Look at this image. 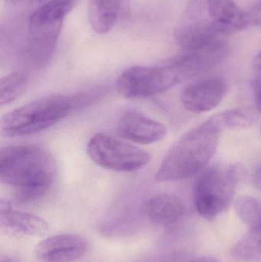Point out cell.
I'll use <instances>...</instances> for the list:
<instances>
[{"mask_svg":"<svg viewBox=\"0 0 261 262\" xmlns=\"http://www.w3.org/2000/svg\"><path fill=\"white\" fill-rule=\"evenodd\" d=\"M249 26L248 13L234 0H191L175 28L174 38L181 48L189 52Z\"/></svg>","mask_w":261,"mask_h":262,"instance_id":"obj_1","label":"cell"},{"mask_svg":"<svg viewBox=\"0 0 261 262\" xmlns=\"http://www.w3.org/2000/svg\"><path fill=\"white\" fill-rule=\"evenodd\" d=\"M52 156L36 146H10L0 151V182L15 189L22 201H32L49 191L56 177Z\"/></svg>","mask_w":261,"mask_h":262,"instance_id":"obj_2","label":"cell"},{"mask_svg":"<svg viewBox=\"0 0 261 262\" xmlns=\"http://www.w3.org/2000/svg\"><path fill=\"white\" fill-rule=\"evenodd\" d=\"M221 133L209 119L188 131L167 152L155 180L180 181L202 172L217 150Z\"/></svg>","mask_w":261,"mask_h":262,"instance_id":"obj_3","label":"cell"},{"mask_svg":"<svg viewBox=\"0 0 261 262\" xmlns=\"http://www.w3.org/2000/svg\"><path fill=\"white\" fill-rule=\"evenodd\" d=\"M73 108V100L61 95H49L8 112L1 120L4 137L31 135L46 130L64 119Z\"/></svg>","mask_w":261,"mask_h":262,"instance_id":"obj_4","label":"cell"},{"mask_svg":"<svg viewBox=\"0 0 261 262\" xmlns=\"http://www.w3.org/2000/svg\"><path fill=\"white\" fill-rule=\"evenodd\" d=\"M237 171L232 166H212L198 175L193 187L199 215L212 221L228 210L235 194Z\"/></svg>","mask_w":261,"mask_h":262,"instance_id":"obj_5","label":"cell"},{"mask_svg":"<svg viewBox=\"0 0 261 262\" xmlns=\"http://www.w3.org/2000/svg\"><path fill=\"white\" fill-rule=\"evenodd\" d=\"M87 152L98 166L117 172L138 170L151 160V155L144 149L104 133H98L90 138Z\"/></svg>","mask_w":261,"mask_h":262,"instance_id":"obj_6","label":"cell"},{"mask_svg":"<svg viewBox=\"0 0 261 262\" xmlns=\"http://www.w3.org/2000/svg\"><path fill=\"white\" fill-rule=\"evenodd\" d=\"M179 82L170 69L159 63L154 67L129 68L118 77L116 88L124 98L138 99L159 95Z\"/></svg>","mask_w":261,"mask_h":262,"instance_id":"obj_7","label":"cell"},{"mask_svg":"<svg viewBox=\"0 0 261 262\" xmlns=\"http://www.w3.org/2000/svg\"><path fill=\"white\" fill-rule=\"evenodd\" d=\"M228 46L224 41H215L208 46L162 61L179 81L197 76L222 63L228 55Z\"/></svg>","mask_w":261,"mask_h":262,"instance_id":"obj_8","label":"cell"},{"mask_svg":"<svg viewBox=\"0 0 261 262\" xmlns=\"http://www.w3.org/2000/svg\"><path fill=\"white\" fill-rule=\"evenodd\" d=\"M88 249L87 240L76 234H61L41 240L34 254L38 262H73L82 258Z\"/></svg>","mask_w":261,"mask_h":262,"instance_id":"obj_9","label":"cell"},{"mask_svg":"<svg viewBox=\"0 0 261 262\" xmlns=\"http://www.w3.org/2000/svg\"><path fill=\"white\" fill-rule=\"evenodd\" d=\"M228 91V84L223 78H207L185 88L181 95V102L188 112L202 114L216 108Z\"/></svg>","mask_w":261,"mask_h":262,"instance_id":"obj_10","label":"cell"},{"mask_svg":"<svg viewBox=\"0 0 261 262\" xmlns=\"http://www.w3.org/2000/svg\"><path fill=\"white\" fill-rule=\"evenodd\" d=\"M118 132L121 137L133 143L151 144L160 141L167 135L162 123L136 111H129L120 118Z\"/></svg>","mask_w":261,"mask_h":262,"instance_id":"obj_11","label":"cell"},{"mask_svg":"<svg viewBox=\"0 0 261 262\" xmlns=\"http://www.w3.org/2000/svg\"><path fill=\"white\" fill-rule=\"evenodd\" d=\"M0 229L12 236H43L49 230V223L41 217L12 210L7 201L0 202Z\"/></svg>","mask_w":261,"mask_h":262,"instance_id":"obj_12","label":"cell"},{"mask_svg":"<svg viewBox=\"0 0 261 262\" xmlns=\"http://www.w3.org/2000/svg\"><path fill=\"white\" fill-rule=\"evenodd\" d=\"M130 0H88V17L98 34L110 32L117 20L128 12Z\"/></svg>","mask_w":261,"mask_h":262,"instance_id":"obj_13","label":"cell"},{"mask_svg":"<svg viewBox=\"0 0 261 262\" xmlns=\"http://www.w3.org/2000/svg\"><path fill=\"white\" fill-rule=\"evenodd\" d=\"M185 205L173 194L161 193L149 199L144 205V212L155 224L170 226L183 215Z\"/></svg>","mask_w":261,"mask_h":262,"instance_id":"obj_14","label":"cell"},{"mask_svg":"<svg viewBox=\"0 0 261 262\" xmlns=\"http://www.w3.org/2000/svg\"><path fill=\"white\" fill-rule=\"evenodd\" d=\"M78 0H49L35 9L28 19L29 29L62 26L66 15L76 6Z\"/></svg>","mask_w":261,"mask_h":262,"instance_id":"obj_15","label":"cell"},{"mask_svg":"<svg viewBox=\"0 0 261 262\" xmlns=\"http://www.w3.org/2000/svg\"><path fill=\"white\" fill-rule=\"evenodd\" d=\"M221 132L249 128L256 121V115L248 107H236L216 114L209 118Z\"/></svg>","mask_w":261,"mask_h":262,"instance_id":"obj_16","label":"cell"},{"mask_svg":"<svg viewBox=\"0 0 261 262\" xmlns=\"http://www.w3.org/2000/svg\"><path fill=\"white\" fill-rule=\"evenodd\" d=\"M231 255L239 262H261V229L250 228L234 245Z\"/></svg>","mask_w":261,"mask_h":262,"instance_id":"obj_17","label":"cell"},{"mask_svg":"<svg viewBox=\"0 0 261 262\" xmlns=\"http://www.w3.org/2000/svg\"><path fill=\"white\" fill-rule=\"evenodd\" d=\"M29 85V79L21 72H14L0 80V105L10 104L23 95Z\"/></svg>","mask_w":261,"mask_h":262,"instance_id":"obj_18","label":"cell"},{"mask_svg":"<svg viewBox=\"0 0 261 262\" xmlns=\"http://www.w3.org/2000/svg\"><path fill=\"white\" fill-rule=\"evenodd\" d=\"M234 210L238 216L251 229H261V201L254 197L242 196L236 200Z\"/></svg>","mask_w":261,"mask_h":262,"instance_id":"obj_19","label":"cell"},{"mask_svg":"<svg viewBox=\"0 0 261 262\" xmlns=\"http://www.w3.org/2000/svg\"><path fill=\"white\" fill-rule=\"evenodd\" d=\"M182 256L178 252L162 254L145 258L139 262H182Z\"/></svg>","mask_w":261,"mask_h":262,"instance_id":"obj_20","label":"cell"},{"mask_svg":"<svg viewBox=\"0 0 261 262\" xmlns=\"http://www.w3.org/2000/svg\"><path fill=\"white\" fill-rule=\"evenodd\" d=\"M250 25L252 26H261V4L248 13Z\"/></svg>","mask_w":261,"mask_h":262,"instance_id":"obj_21","label":"cell"},{"mask_svg":"<svg viewBox=\"0 0 261 262\" xmlns=\"http://www.w3.org/2000/svg\"><path fill=\"white\" fill-rule=\"evenodd\" d=\"M254 99L257 112L261 115V78L254 84Z\"/></svg>","mask_w":261,"mask_h":262,"instance_id":"obj_22","label":"cell"},{"mask_svg":"<svg viewBox=\"0 0 261 262\" xmlns=\"http://www.w3.org/2000/svg\"><path fill=\"white\" fill-rule=\"evenodd\" d=\"M253 71L261 78V50L254 56L251 63Z\"/></svg>","mask_w":261,"mask_h":262,"instance_id":"obj_23","label":"cell"},{"mask_svg":"<svg viewBox=\"0 0 261 262\" xmlns=\"http://www.w3.org/2000/svg\"><path fill=\"white\" fill-rule=\"evenodd\" d=\"M253 183L256 188L261 190V166L254 171L253 175Z\"/></svg>","mask_w":261,"mask_h":262,"instance_id":"obj_24","label":"cell"},{"mask_svg":"<svg viewBox=\"0 0 261 262\" xmlns=\"http://www.w3.org/2000/svg\"><path fill=\"white\" fill-rule=\"evenodd\" d=\"M190 262H219L216 258H211V257H200V258H196Z\"/></svg>","mask_w":261,"mask_h":262,"instance_id":"obj_25","label":"cell"},{"mask_svg":"<svg viewBox=\"0 0 261 262\" xmlns=\"http://www.w3.org/2000/svg\"><path fill=\"white\" fill-rule=\"evenodd\" d=\"M23 1H34V2H39V3H41V2L45 1V0H6L7 3H20V2Z\"/></svg>","mask_w":261,"mask_h":262,"instance_id":"obj_26","label":"cell"},{"mask_svg":"<svg viewBox=\"0 0 261 262\" xmlns=\"http://www.w3.org/2000/svg\"><path fill=\"white\" fill-rule=\"evenodd\" d=\"M0 262H13L12 260L9 259L8 258H2L1 260H0Z\"/></svg>","mask_w":261,"mask_h":262,"instance_id":"obj_27","label":"cell"},{"mask_svg":"<svg viewBox=\"0 0 261 262\" xmlns=\"http://www.w3.org/2000/svg\"><path fill=\"white\" fill-rule=\"evenodd\" d=\"M260 132H261V131H260Z\"/></svg>","mask_w":261,"mask_h":262,"instance_id":"obj_28","label":"cell"}]
</instances>
